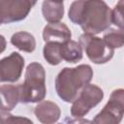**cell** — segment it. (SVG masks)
<instances>
[{
	"mask_svg": "<svg viewBox=\"0 0 124 124\" xmlns=\"http://www.w3.org/2000/svg\"><path fill=\"white\" fill-rule=\"evenodd\" d=\"M69 19L84 33L96 35L111 24V10L104 0H75L69 9Z\"/></svg>",
	"mask_w": 124,
	"mask_h": 124,
	"instance_id": "obj_1",
	"label": "cell"
},
{
	"mask_svg": "<svg viewBox=\"0 0 124 124\" xmlns=\"http://www.w3.org/2000/svg\"><path fill=\"white\" fill-rule=\"evenodd\" d=\"M93 78V70L89 65L81 64L75 68H64L56 77L55 90L58 97L66 102L73 103L83 86Z\"/></svg>",
	"mask_w": 124,
	"mask_h": 124,
	"instance_id": "obj_2",
	"label": "cell"
},
{
	"mask_svg": "<svg viewBox=\"0 0 124 124\" xmlns=\"http://www.w3.org/2000/svg\"><path fill=\"white\" fill-rule=\"evenodd\" d=\"M19 102L23 104L39 103L45 99L46 72L42 64L32 62L27 66L24 81L19 84Z\"/></svg>",
	"mask_w": 124,
	"mask_h": 124,
	"instance_id": "obj_3",
	"label": "cell"
},
{
	"mask_svg": "<svg viewBox=\"0 0 124 124\" xmlns=\"http://www.w3.org/2000/svg\"><path fill=\"white\" fill-rule=\"evenodd\" d=\"M78 44L88 59L95 64H105L108 62L114 54V49L110 47L103 38L101 39L92 34H82L79 37Z\"/></svg>",
	"mask_w": 124,
	"mask_h": 124,
	"instance_id": "obj_4",
	"label": "cell"
},
{
	"mask_svg": "<svg viewBox=\"0 0 124 124\" xmlns=\"http://www.w3.org/2000/svg\"><path fill=\"white\" fill-rule=\"evenodd\" d=\"M104 98V91L96 84H86L81 88L78 97L73 101L71 107V115L76 118H81L89 110L96 107Z\"/></svg>",
	"mask_w": 124,
	"mask_h": 124,
	"instance_id": "obj_5",
	"label": "cell"
},
{
	"mask_svg": "<svg viewBox=\"0 0 124 124\" xmlns=\"http://www.w3.org/2000/svg\"><path fill=\"white\" fill-rule=\"evenodd\" d=\"M124 114V90L118 88L112 91L108 102L93 119L97 124H117Z\"/></svg>",
	"mask_w": 124,
	"mask_h": 124,
	"instance_id": "obj_6",
	"label": "cell"
},
{
	"mask_svg": "<svg viewBox=\"0 0 124 124\" xmlns=\"http://www.w3.org/2000/svg\"><path fill=\"white\" fill-rule=\"evenodd\" d=\"M32 7L29 0H0V22L8 24L23 20Z\"/></svg>",
	"mask_w": 124,
	"mask_h": 124,
	"instance_id": "obj_7",
	"label": "cell"
},
{
	"mask_svg": "<svg viewBox=\"0 0 124 124\" xmlns=\"http://www.w3.org/2000/svg\"><path fill=\"white\" fill-rule=\"evenodd\" d=\"M24 67V58L18 52H12L0 60V82L18 80Z\"/></svg>",
	"mask_w": 124,
	"mask_h": 124,
	"instance_id": "obj_8",
	"label": "cell"
},
{
	"mask_svg": "<svg viewBox=\"0 0 124 124\" xmlns=\"http://www.w3.org/2000/svg\"><path fill=\"white\" fill-rule=\"evenodd\" d=\"M72 33L70 28L60 21L50 22L44 27L43 39L46 43L55 42V43H65L71 40Z\"/></svg>",
	"mask_w": 124,
	"mask_h": 124,
	"instance_id": "obj_9",
	"label": "cell"
},
{
	"mask_svg": "<svg viewBox=\"0 0 124 124\" xmlns=\"http://www.w3.org/2000/svg\"><path fill=\"white\" fill-rule=\"evenodd\" d=\"M34 113L40 122L45 124H51L59 120L61 110L57 104L46 100L39 102L34 109Z\"/></svg>",
	"mask_w": 124,
	"mask_h": 124,
	"instance_id": "obj_10",
	"label": "cell"
},
{
	"mask_svg": "<svg viewBox=\"0 0 124 124\" xmlns=\"http://www.w3.org/2000/svg\"><path fill=\"white\" fill-rule=\"evenodd\" d=\"M19 84H3L0 86V110L11 111L19 103Z\"/></svg>",
	"mask_w": 124,
	"mask_h": 124,
	"instance_id": "obj_11",
	"label": "cell"
},
{
	"mask_svg": "<svg viewBox=\"0 0 124 124\" xmlns=\"http://www.w3.org/2000/svg\"><path fill=\"white\" fill-rule=\"evenodd\" d=\"M42 14L47 22H58L64 16L63 2L53 0H44L42 4Z\"/></svg>",
	"mask_w": 124,
	"mask_h": 124,
	"instance_id": "obj_12",
	"label": "cell"
},
{
	"mask_svg": "<svg viewBox=\"0 0 124 124\" xmlns=\"http://www.w3.org/2000/svg\"><path fill=\"white\" fill-rule=\"evenodd\" d=\"M11 44L21 51L33 52L36 48L35 37L26 31H19L11 37Z\"/></svg>",
	"mask_w": 124,
	"mask_h": 124,
	"instance_id": "obj_13",
	"label": "cell"
},
{
	"mask_svg": "<svg viewBox=\"0 0 124 124\" xmlns=\"http://www.w3.org/2000/svg\"><path fill=\"white\" fill-rule=\"evenodd\" d=\"M61 57L69 63H77L82 59V48L80 45L73 40L61 44Z\"/></svg>",
	"mask_w": 124,
	"mask_h": 124,
	"instance_id": "obj_14",
	"label": "cell"
},
{
	"mask_svg": "<svg viewBox=\"0 0 124 124\" xmlns=\"http://www.w3.org/2000/svg\"><path fill=\"white\" fill-rule=\"evenodd\" d=\"M44 58L50 65H58L62 61L61 57V43L47 42L43 49Z\"/></svg>",
	"mask_w": 124,
	"mask_h": 124,
	"instance_id": "obj_15",
	"label": "cell"
},
{
	"mask_svg": "<svg viewBox=\"0 0 124 124\" xmlns=\"http://www.w3.org/2000/svg\"><path fill=\"white\" fill-rule=\"evenodd\" d=\"M103 40L113 49L123 46L124 35L123 29H109L104 34Z\"/></svg>",
	"mask_w": 124,
	"mask_h": 124,
	"instance_id": "obj_16",
	"label": "cell"
},
{
	"mask_svg": "<svg viewBox=\"0 0 124 124\" xmlns=\"http://www.w3.org/2000/svg\"><path fill=\"white\" fill-rule=\"evenodd\" d=\"M111 23L119 29H123V0H119L113 10H111Z\"/></svg>",
	"mask_w": 124,
	"mask_h": 124,
	"instance_id": "obj_17",
	"label": "cell"
},
{
	"mask_svg": "<svg viewBox=\"0 0 124 124\" xmlns=\"http://www.w3.org/2000/svg\"><path fill=\"white\" fill-rule=\"evenodd\" d=\"M19 122L32 123L30 119L21 116H15L11 114L10 111H5V110L0 111V123H19Z\"/></svg>",
	"mask_w": 124,
	"mask_h": 124,
	"instance_id": "obj_18",
	"label": "cell"
},
{
	"mask_svg": "<svg viewBox=\"0 0 124 124\" xmlns=\"http://www.w3.org/2000/svg\"><path fill=\"white\" fill-rule=\"evenodd\" d=\"M6 45H7V42H6L5 37L2 36V35H0V54L5 50Z\"/></svg>",
	"mask_w": 124,
	"mask_h": 124,
	"instance_id": "obj_19",
	"label": "cell"
},
{
	"mask_svg": "<svg viewBox=\"0 0 124 124\" xmlns=\"http://www.w3.org/2000/svg\"><path fill=\"white\" fill-rule=\"evenodd\" d=\"M29 1H30L31 5H32V6H34V5H35V4L37 3V1H38V0H29Z\"/></svg>",
	"mask_w": 124,
	"mask_h": 124,
	"instance_id": "obj_20",
	"label": "cell"
},
{
	"mask_svg": "<svg viewBox=\"0 0 124 124\" xmlns=\"http://www.w3.org/2000/svg\"><path fill=\"white\" fill-rule=\"evenodd\" d=\"M53 1H58V2H63V0H53Z\"/></svg>",
	"mask_w": 124,
	"mask_h": 124,
	"instance_id": "obj_21",
	"label": "cell"
},
{
	"mask_svg": "<svg viewBox=\"0 0 124 124\" xmlns=\"http://www.w3.org/2000/svg\"><path fill=\"white\" fill-rule=\"evenodd\" d=\"M0 24H1V22H0Z\"/></svg>",
	"mask_w": 124,
	"mask_h": 124,
	"instance_id": "obj_22",
	"label": "cell"
}]
</instances>
